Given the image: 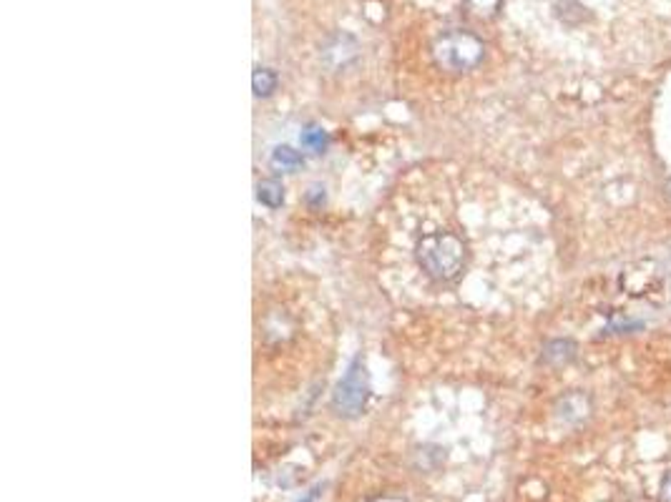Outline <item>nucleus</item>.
I'll list each match as a JSON object with an SVG mask.
<instances>
[{
  "label": "nucleus",
  "mask_w": 671,
  "mask_h": 502,
  "mask_svg": "<svg viewBox=\"0 0 671 502\" xmlns=\"http://www.w3.org/2000/svg\"><path fill=\"white\" fill-rule=\"evenodd\" d=\"M415 259L437 284H452L465 269V244L452 231H430L415 244Z\"/></svg>",
  "instance_id": "f257e3e1"
},
{
  "label": "nucleus",
  "mask_w": 671,
  "mask_h": 502,
  "mask_svg": "<svg viewBox=\"0 0 671 502\" xmlns=\"http://www.w3.org/2000/svg\"><path fill=\"white\" fill-rule=\"evenodd\" d=\"M369 399V372L365 367L362 357H354L350 362L347 372L342 375V379L337 382L334 392H332V412L342 417V420H354L365 412Z\"/></svg>",
  "instance_id": "f03ea898"
},
{
  "label": "nucleus",
  "mask_w": 671,
  "mask_h": 502,
  "mask_svg": "<svg viewBox=\"0 0 671 502\" xmlns=\"http://www.w3.org/2000/svg\"><path fill=\"white\" fill-rule=\"evenodd\" d=\"M432 55L443 71L465 73V71H473L483 60V43L467 30H450V33L437 38Z\"/></svg>",
  "instance_id": "7ed1b4c3"
},
{
  "label": "nucleus",
  "mask_w": 671,
  "mask_h": 502,
  "mask_svg": "<svg viewBox=\"0 0 671 502\" xmlns=\"http://www.w3.org/2000/svg\"><path fill=\"white\" fill-rule=\"evenodd\" d=\"M269 166L274 168V171L294 173V171H300L302 166H304V156H302L297 149H292V146H277V149L271 151Z\"/></svg>",
  "instance_id": "20e7f679"
},
{
  "label": "nucleus",
  "mask_w": 671,
  "mask_h": 502,
  "mask_svg": "<svg viewBox=\"0 0 671 502\" xmlns=\"http://www.w3.org/2000/svg\"><path fill=\"white\" fill-rule=\"evenodd\" d=\"M300 143H302V149L309 151V153H322V151H327V146H330V136H327V131H324L322 126L307 123V126L302 128Z\"/></svg>",
  "instance_id": "39448f33"
},
{
  "label": "nucleus",
  "mask_w": 671,
  "mask_h": 502,
  "mask_svg": "<svg viewBox=\"0 0 671 502\" xmlns=\"http://www.w3.org/2000/svg\"><path fill=\"white\" fill-rule=\"evenodd\" d=\"M256 199L267 209H279L284 203V186L277 179H264L256 184Z\"/></svg>",
  "instance_id": "423d86ee"
},
{
  "label": "nucleus",
  "mask_w": 671,
  "mask_h": 502,
  "mask_svg": "<svg viewBox=\"0 0 671 502\" xmlns=\"http://www.w3.org/2000/svg\"><path fill=\"white\" fill-rule=\"evenodd\" d=\"M277 73L271 68H256L254 75H252V86H254V96L256 98H267L277 90Z\"/></svg>",
  "instance_id": "0eeeda50"
},
{
  "label": "nucleus",
  "mask_w": 671,
  "mask_h": 502,
  "mask_svg": "<svg viewBox=\"0 0 671 502\" xmlns=\"http://www.w3.org/2000/svg\"><path fill=\"white\" fill-rule=\"evenodd\" d=\"M304 203H307L312 211H322V206L327 203V191H324L322 184H312L309 191L304 194Z\"/></svg>",
  "instance_id": "6e6552de"
},
{
  "label": "nucleus",
  "mask_w": 671,
  "mask_h": 502,
  "mask_svg": "<svg viewBox=\"0 0 671 502\" xmlns=\"http://www.w3.org/2000/svg\"><path fill=\"white\" fill-rule=\"evenodd\" d=\"M571 349H573V344H568V342H553V344L546 347V360L565 362L568 357H571Z\"/></svg>",
  "instance_id": "1a4fd4ad"
},
{
  "label": "nucleus",
  "mask_w": 671,
  "mask_h": 502,
  "mask_svg": "<svg viewBox=\"0 0 671 502\" xmlns=\"http://www.w3.org/2000/svg\"><path fill=\"white\" fill-rule=\"evenodd\" d=\"M322 490H324V485H315V488H309L307 492H302V497L297 502H317L319 497H322Z\"/></svg>",
  "instance_id": "9d476101"
},
{
  "label": "nucleus",
  "mask_w": 671,
  "mask_h": 502,
  "mask_svg": "<svg viewBox=\"0 0 671 502\" xmlns=\"http://www.w3.org/2000/svg\"><path fill=\"white\" fill-rule=\"evenodd\" d=\"M659 497H661V502H671V473L663 477V482H661V492H659Z\"/></svg>",
  "instance_id": "9b49d317"
},
{
  "label": "nucleus",
  "mask_w": 671,
  "mask_h": 502,
  "mask_svg": "<svg viewBox=\"0 0 671 502\" xmlns=\"http://www.w3.org/2000/svg\"><path fill=\"white\" fill-rule=\"evenodd\" d=\"M369 502H407L402 497H395V495H380V497H372Z\"/></svg>",
  "instance_id": "f8f14e48"
}]
</instances>
